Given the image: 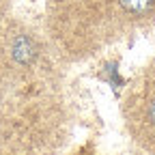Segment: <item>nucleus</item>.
Wrapping results in <instances>:
<instances>
[{
  "mask_svg": "<svg viewBox=\"0 0 155 155\" xmlns=\"http://www.w3.org/2000/svg\"><path fill=\"white\" fill-rule=\"evenodd\" d=\"M0 7H2V0H0Z\"/></svg>",
  "mask_w": 155,
  "mask_h": 155,
  "instance_id": "39448f33",
  "label": "nucleus"
},
{
  "mask_svg": "<svg viewBox=\"0 0 155 155\" xmlns=\"http://www.w3.org/2000/svg\"><path fill=\"white\" fill-rule=\"evenodd\" d=\"M43 32L69 67L95 58L112 35V0H48Z\"/></svg>",
  "mask_w": 155,
  "mask_h": 155,
  "instance_id": "f03ea898",
  "label": "nucleus"
},
{
  "mask_svg": "<svg viewBox=\"0 0 155 155\" xmlns=\"http://www.w3.org/2000/svg\"><path fill=\"white\" fill-rule=\"evenodd\" d=\"M144 119L149 121V125L155 129V95L144 104Z\"/></svg>",
  "mask_w": 155,
  "mask_h": 155,
  "instance_id": "20e7f679",
  "label": "nucleus"
},
{
  "mask_svg": "<svg viewBox=\"0 0 155 155\" xmlns=\"http://www.w3.org/2000/svg\"><path fill=\"white\" fill-rule=\"evenodd\" d=\"M155 13V0H112V32L114 39L125 28L147 22Z\"/></svg>",
  "mask_w": 155,
  "mask_h": 155,
  "instance_id": "7ed1b4c3",
  "label": "nucleus"
},
{
  "mask_svg": "<svg viewBox=\"0 0 155 155\" xmlns=\"http://www.w3.org/2000/svg\"><path fill=\"white\" fill-rule=\"evenodd\" d=\"M78 121L63 73L43 78L0 101V151L50 153L69 142Z\"/></svg>",
  "mask_w": 155,
  "mask_h": 155,
  "instance_id": "f257e3e1",
  "label": "nucleus"
}]
</instances>
